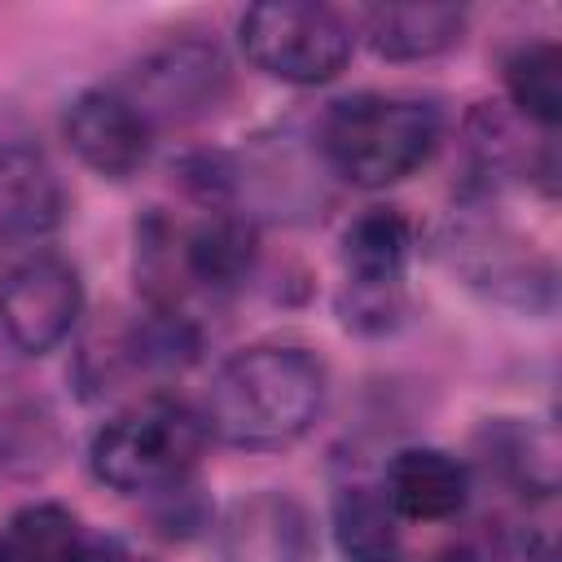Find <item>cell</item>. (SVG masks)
<instances>
[{
  "label": "cell",
  "instance_id": "6da1fadb",
  "mask_svg": "<svg viewBox=\"0 0 562 562\" xmlns=\"http://www.w3.org/2000/svg\"><path fill=\"white\" fill-rule=\"evenodd\" d=\"M325 408V364L303 347H246L206 391V435L228 448L272 452L312 430Z\"/></svg>",
  "mask_w": 562,
  "mask_h": 562
},
{
  "label": "cell",
  "instance_id": "7a4b0ae2",
  "mask_svg": "<svg viewBox=\"0 0 562 562\" xmlns=\"http://www.w3.org/2000/svg\"><path fill=\"white\" fill-rule=\"evenodd\" d=\"M439 140L435 105L417 97L360 92L329 105L321 119V154L334 176L360 189H386L413 176Z\"/></svg>",
  "mask_w": 562,
  "mask_h": 562
},
{
  "label": "cell",
  "instance_id": "3957f363",
  "mask_svg": "<svg viewBox=\"0 0 562 562\" xmlns=\"http://www.w3.org/2000/svg\"><path fill=\"white\" fill-rule=\"evenodd\" d=\"M206 443V426L171 400H149L114 422H105L92 435V474L123 492V496H145V492H176L189 470L198 465Z\"/></svg>",
  "mask_w": 562,
  "mask_h": 562
},
{
  "label": "cell",
  "instance_id": "277c9868",
  "mask_svg": "<svg viewBox=\"0 0 562 562\" xmlns=\"http://www.w3.org/2000/svg\"><path fill=\"white\" fill-rule=\"evenodd\" d=\"M351 22L329 4L268 0L241 13V53L281 83H329L351 57Z\"/></svg>",
  "mask_w": 562,
  "mask_h": 562
},
{
  "label": "cell",
  "instance_id": "5b68a950",
  "mask_svg": "<svg viewBox=\"0 0 562 562\" xmlns=\"http://www.w3.org/2000/svg\"><path fill=\"white\" fill-rule=\"evenodd\" d=\"M83 312V281L61 255H31L0 277V329L26 351H53Z\"/></svg>",
  "mask_w": 562,
  "mask_h": 562
},
{
  "label": "cell",
  "instance_id": "8992f818",
  "mask_svg": "<svg viewBox=\"0 0 562 562\" xmlns=\"http://www.w3.org/2000/svg\"><path fill=\"white\" fill-rule=\"evenodd\" d=\"M228 92V61L206 40H176L149 53L132 79V105L145 123H189Z\"/></svg>",
  "mask_w": 562,
  "mask_h": 562
},
{
  "label": "cell",
  "instance_id": "52a82bcc",
  "mask_svg": "<svg viewBox=\"0 0 562 562\" xmlns=\"http://www.w3.org/2000/svg\"><path fill=\"white\" fill-rule=\"evenodd\" d=\"M61 132L83 167L105 180H127L149 158V123L123 92L88 88L66 105Z\"/></svg>",
  "mask_w": 562,
  "mask_h": 562
},
{
  "label": "cell",
  "instance_id": "ba28073f",
  "mask_svg": "<svg viewBox=\"0 0 562 562\" xmlns=\"http://www.w3.org/2000/svg\"><path fill=\"white\" fill-rule=\"evenodd\" d=\"M312 522L285 492H250L220 522V562H307Z\"/></svg>",
  "mask_w": 562,
  "mask_h": 562
},
{
  "label": "cell",
  "instance_id": "9c48e42d",
  "mask_svg": "<svg viewBox=\"0 0 562 562\" xmlns=\"http://www.w3.org/2000/svg\"><path fill=\"white\" fill-rule=\"evenodd\" d=\"M61 180L44 154L0 145V250L31 246L61 224Z\"/></svg>",
  "mask_w": 562,
  "mask_h": 562
},
{
  "label": "cell",
  "instance_id": "30bf717a",
  "mask_svg": "<svg viewBox=\"0 0 562 562\" xmlns=\"http://www.w3.org/2000/svg\"><path fill=\"white\" fill-rule=\"evenodd\" d=\"M382 492L395 518L448 522L470 501V470L443 448H400L386 465Z\"/></svg>",
  "mask_w": 562,
  "mask_h": 562
},
{
  "label": "cell",
  "instance_id": "8fae6325",
  "mask_svg": "<svg viewBox=\"0 0 562 562\" xmlns=\"http://www.w3.org/2000/svg\"><path fill=\"white\" fill-rule=\"evenodd\" d=\"M364 35L386 61H426L461 44L465 9L457 4H373L364 9Z\"/></svg>",
  "mask_w": 562,
  "mask_h": 562
},
{
  "label": "cell",
  "instance_id": "7c38bea8",
  "mask_svg": "<svg viewBox=\"0 0 562 562\" xmlns=\"http://www.w3.org/2000/svg\"><path fill=\"white\" fill-rule=\"evenodd\" d=\"M408 255H413V224L391 206H373L356 215L342 233V272L351 290H400Z\"/></svg>",
  "mask_w": 562,
  "mask_h": 562
},
{
  "label": "cell",
  "instance_id": "4fadbf2b",
  "mask_svg": "<svg viewBox=\"0 0 562 562\" xmlns=\"http://www.w3.org/2000/svg\"><path fill=\"white\" fill-rule=\"evenodd\" d=\"M334 540L347 562H400V518L382 487L347 483L334 496Z\"/></svg>",
  "mask_w": 562,
  "mask_h": 562
},
{
  "label": "cell",
  "instance_id": "5bb4252c",
  "mask_svg": "<svg viewBox=\"0 0 562 562\" xmlns=\"http://www.w3.org/2000/svg\"><path fill=\"white\" fill-rule=\"evenodd\" d=\"M0 553H4V562H88L79 518L53 501L18 509L9 518Z\"/></svg>",
  "mask_w": 562,
  "mask_h": 562
},
{
  "label": "cell",
  "instance_id": "9a60e30c",
  "mask_svg": "<svg viewBox=\"0 0 562 562\" xmlns=\"http://www.w3.org/2000/svg\"><path fill=\"white\" fill-rule=\"evenodd\" d=\"M505 88H509V101L527 119H536L540 127H558V119H562V48L553 40L522 44L505 61Z\"/></svg>",
  "mask_w": 562,
  "mask_h": 562
},
{
  "label": "cell",
  "instance_id": "2e32d148",
  "mask_svg": "<svg viewBox=\"0 0 562 562\" xmlns=\"http://www.w3.org/2000/svg\"><path fill=\"white\" fill-rule=\"evenodd\" d=\"M0 562H4V553H0Z\"/></svg>",
  "mask_w": 562,
  "mask_h": 562
}]
</instances>
